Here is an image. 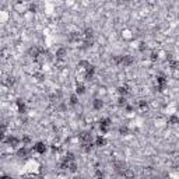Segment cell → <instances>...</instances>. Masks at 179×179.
Instances as JSON below:
<instances>
[{
    "mask_svg": "<svg viewBox=\"0 0 179 179\" xmlns=\"http://www.w3.org/2000/svg\"><path fill=\"white\" fill-rule=\"evenodd\" d=\"M116 63L118 65H122V66H124V67H128V66H130V65H133V62H134V59H133V56H130V55H123V56H118L116 59Z\"/></svg>",
    "mask_w": 179,
    "mask_h": 179,
    "instance_id": "cell-1",
    "label": "cell"
},
{
    "mask_svg": "<svg viewBox=\"0 0 179 179\" xmlns=\"http://www.w3.org/2000/svg\"><path fill=\"white\" fill-rule=\"evenodd\" d=\"M111 124H112V121H111L109 118H102L99 121V132L102 133V134H106V133L109 132Z\"/></svg>",
    "mask_w": 179,
    "mask_h": 179,
    "instance_id": "cell-2",
    "label": "cell"
},
{
    "mask_svg": "<svg viewBox=\"0 0 179 179\" xmlns=\"http://www.w3.org/2000/svg\"><path fill=\"white\" fill-rule=\"evenodd\" d=\"M3 143H6L7 146H10L11 148H15V147L20 146V143H21V140L18 139V137H15V136H8V137H6V139H3Z\"/></svg>",
    "mask_w": 179,
    "mask_h": 179,
    "instance_id": "cell-3",
    "label": "cell"
},
{
    "mask_svg": "<svg viewBox=\"0 0 179 179\" xmlns=\"http://www.w3.org/2000/svg\"><path fill=\"white\" fill-rule=\"evenodd\" d=\"M83 39H84L85 45H91L92 42H94V31H92V28H85L84 29Z\"/></svg>",
    "mask_w": 179,
    "mask_h": 179,
    "instance_id": "cell-4",
    "label": "cell"
},
{
    "mask_svg": "<svg viewBox=\"0 0 179 179\" xmlns=\"http://www.w3.org/2000/svg\"><path fill=\"white\" fill-rule=\"evenodd\" d=\"M167 85H168V80L165 78V76H157V91L162 92L167 88Z\"/></svg>",
    "mask_w": 179,
    "mask_h": 179,
    "instance_id": "cell-5",
    "label": "cell"
},
{
    "mask_svg": "<svg viewBox=\"0 0 179 179\" xmlns=\"http://www.w3.org/2000/svg\"><path fill=\"white\" fill-rule=\"evenodd\" d=\"M32 150L35 151L37 154H45L46 153V150H48V147H46V144H45L44 141H38V143L34 144Z\"/></svg>",
    "mask_w": 179,
    "mask_h": 179,
    "instance_id": "cell-6",
    "label": "cell"
},
{
    "mask_svg": "<svg viewBox=\"0 0 179 179\" xmlns=\"http://www.w3.org/2000/svg\"><path fill=\"white\" fill-rule=\"evenodd\" d=\"M42 49H41V48H38V46H32V48H29V51H28V55L31 56V58L32 59H35V60H37L38 58H39L41 55H42Z\"/></svg>",
    "mask_w": 179,
    "mask_h": 179,
    "instance_id": "cell-7",
    "label": "cell"
},
{
    "mask_svg": "<svg viewBox=\"0 0 179 179\" xmlns=\"http://www.w3.org/2000/svg\"><path fill=\"white\" fill-rule=\"evenodd\" d=\"M94 74H95V66H94V65H90V66L85 69V71H84V78L90 81V80L94 78Z\"/></svg>",
    "mask_w": 179,
    "mask_h": 179,
    "instance_id": "cell-8",
    "label": "cell"
},
{
    "mask_svg": "<svg viewBox=\"0 0 179 179\" xmlns=\"http://www.w3.org/2000/svg\"><path fill=\"white\" fill-rule=\"evenodd\" d=\"M81 38H83V34H81V32H77V31H76V32L69 34V37H67V41L73 44V42H78Z\"/></svg>",
    "mask_w": 179,
    "mask_h": 179,
    "instance_id": "cell-9",
    "label": "cell"
},
{
    "mask_svg": "<svg viewBox=\"0 0 179 179\" xmlns=\"http://www.w3.org/2000/svg\"><path fill=\"white\" fill-rule=\"evenodd\" d=\"M118 92H119V95L121 97H126V95L130 92V90H129V85L128 84H122L118 87Z\"/></svg>",
    "mask_w": 179,
    "mask_h": 179,
    "instance_id": "cell-10",
    "label": "cell"
},
{
    "mask_svg": "<svg viewBox=\"0 0 179 179\" xmlns=\"http://www.w3.org/2000/svg\"><path fill=\"white\" fill-rule=\"evenodd\" d=\"M122 176H123L124 179H133L136 176V172L133 171L132 168H126L123 172H122Z\"/></svg>",
    "mask_w": 179,
    "mask_h": 179,
    "instance_id": "cell-11",
    "label": "cell"
},
{
    "mask_svg": "<svg viewBox=\"0 0 179 179\" xmlns=\"http://www.w3.org/2000/svg\"><path fill=\"white\" fill-rule=\"evenodd\" d=\"M15 105H17V109H18V112L21 113V115L27 112V106H25V104H24L22 99H17V101H15Z\"/></svg>",
    "mask_w": 179,
    "mask_h": 179,
    "instance_id": "cell-12",
    "label": "cell"
},
{
    "mask_svg": "<svg viewBox=\"0 0 179 179\" xmlns=\"http://www.w3.org/2000/svg\"><path fill=\"white\" fill-rule=\"evenodd\" d=\"M63 162H65V161H63ZM65 164L67 165V171H69V172H71V174H76V172H77V162H76V160L70 161V162H65Z\"/></svg>",
    "mask_w": 179,
    "mask_h": 179,
    "instance_id": "cell-13",
    "label": "cell"
},
{
    "mask_svg": "<svg viewBox=\"0 0 179 179\" xmlns=\"http://www.w3.org/2000/svg\"><path fill=\"white\" fill-rule=\"evenodd\" d=\"M67 55V51H66V48H59L58 51H56L55 56L58 60H62V59H65V56Z\"/></svg>",
    "mask_w": 179,
    "mask_h": 179,
    "instance_id": "cell-14",
    "label": "cell"
},
{
    "mask_svg": "<svg viewBox=\"0 0 179 179\" xmlns=\"http://www.w3.org/2000/svg\"><path fill=\"white\" fill-rule=\"evenodd\" d=\"M104 106V101L101 98H95L94 101H92V108H94L95 111H101Z\"/></svg>",
    "mask_w": 179,
    "mask_h": 179,
    "instance_id": "cell-15",
    "label": "cell"
},
{
    "mask_svg": "<svg viewBox=\"0 0 179 179\" xmlns=\"http://www.w3.org/2000/svg\"><path fill=\"white\" fill-rule=\"evenodd\" d=\"M80 140L83 143H91V133L90 132H81L80 133Z\"/></svg>",
    "mask_w": 179,
    "mask_h": 179,
    "instance_id": "cell-16",
    "label": "cell"
},
{
    "mask_svg": "<svg viewBox=\"0 0 179 179\" xmlns=\"http://www.w3.org/2000/svg\"><path fill=\"white\" fill-rule=\"evenodd\" d=\"M95 146L97 147H105L106 146V139L104 136H98L97 139H95Z\"/></svg>",
    "mask_w": 179,
    "mask_h": 179,
    "instance_id": "cell-17",
    "label": "cell"
},
{
    "mask_svg": "<svg viewBox=\"0 0 179 179\" xmlns=\"http://www.w3.org/2000/svg\"><path fill=\"white\" fill-rule=\"evenodd\" d=\"M137 108H139L140 111H143V112H146V111H148V104H147V101H144V99H140L139 104H137Z\"/></svg>",
    "mask_w": 179,
    "mask_h": 179,
    "instance_id": "cell-18",
    "label": "cell"
},
{
    "mask_svg": "<svg viewBox=\"0 0 179 179\" xmlns=\"http://www.w3.org/2000/svg\"><path fill=\"white\" fill-rule=\"evenodd\" d=\"M27 155H28V150L25 148V146H22L21 148H18V150H17V157H20V158H25Z\"/></svg>",
    "mask_w": 179,
    "mask_h": 179,
    "instance_id": "cell-19",
    "label": "cell"
},
{
    "mask_svg": "<svg viewBox=\"0 0 179 179\" xmlns=\"http://www.w3.org/2000/svg\"><path fill=\"white\" fill-rule=\"evenodd\" d=\"M76 94H77V95L85 94V85L83 84V83H78V84L76 85Z\"/></svg>",
    "mask_w": 179,
    "mask_h": 179,
    "instance_id": "cell-20",
    "label": "cell"
},
{
    "mask_svg": "<svg viewBox=\"0 0 179 179\" xmlns=\"http://www.w3.org/2000/svg\"><path fill=\"white\" fill-rule=\"evenodd\" d=\"M92 144L91 143H83V144H81V150L84 151V153H90V151L92 150Z\"/></svg>",
    "mask_w": 179,
    "mask_h": 179,
    "instance_id": "cell-21",
    "label": "cell"
},
{
    "mask_svg": "<svg viewBox=\"0 0 179 179\" xmlns=\"http://www.w3.org/2000/svg\"><path fill=\"white\" fill-rule=\"evenodd\" d=\"M168 123L169 124H179V116L178 115H171L168 118Z\"/></svg>",
    "mask_w": 179,
    "mask_h": 179,
    "instance_id": "cell-22",
    "label": "cell"
},
{
    "mask_svg": "<svg viewBox=\"0 0 179 179\" xmlns=\"http://www.w3.org/2000/svg\"><path fill=\"white\" fill-rule=\"evenodd\" d=\"M90 66V62H87V60H80V62H78V65H77V67H78V69H83L85 71V69H87V67Z\"/></svg>",
    "mask_w": 179,
    "mask_h": 179,
    "instance_id": "cell-23",
    "label": "cell"
},
{
    "mask_svg": "<svg viewBox=\"0 0 179 179\" xmlns=\"http://www.w3.org/2000/svg\"><path fill=\"white\" fill-rule=\"evenodd\" d=\"M70 104H71V105H77V104H78V95H77L76 92L70 95Z\"/></svg>",
    "mask_w": 179,
    "mask_h": 179,
    "instance_id": "cell-24",
    "label": "cell"
},
{
    "mask_svg": "<svg viewBox=\"0 0 179 179\" xmlns=\"http://www.w3.org/2000/svg\"><path fill=\"white\" fill-rule=\"evenodd\" d=\"M118 105L119 106H126L128 105V99H126V97H119V98H118Z\"/></svg>",
    "mask_w": 179,
    "mask_h": 179,
    "instance_id": "cell-25",
    "label": "cell"
},
{
    "mask_svg": "<svg viewBox=\"0 0 179 179\" xmlns=\"http://www.w3.org/2000/svg\"><path fill=\"white\" fill-rule=\"evenodd\" d=\"M119 133H121V134H129V133H130V130H129V128L128 126H122L121 129H119Z\"/></svg>",
    "mask_w": 179,
    "mask_h": 179,
    "instance_id": "cell-26",
    "label": "cell"
},
{
    "mask_svg": "<svg viewBox=\"0 0 179 179\" xmlns=\"http://www.w3.org/2000/svg\"><path fill=\"white\" fill-rule=\"evenodd\" d=\"M21 141H22V146H27V144H29V143H31V139H29L28 136H24Z\"/></svg>",
    "mask_w": 179,
    "mask_h": 179,
    "instance_id": "cell-27",
    "label": "cell"
},
{
    "mask_svg": "<svg viewBox=\"0 0 179 179\" xmlns=\"http://www.w3.org/2000/svg\"><path fill=\"white\" fill-rule=\"evenodd\" d=\"M150 59H151V60H153V62H155V60H157V59H158V52H155V51H153V52H151V56H150Z\"/></svg>",
    "mask_w": 179,
    "mask_h": 179,
    "instance_id": "cell-28",
    "label": "cell"
},
{
    "mask_svg": "<svg viewBox=\"0 0 179 179\" xmlns=\"http://www.w3.org/2000/svg\"><path fill=\"white\" fill-rule=\"evenodd\" d=\"M146 48H147L146 42H140V46H139V51L140 52H144V51H146Z\"/></svg>",
    "mask_w": 179,
    "mask_h": 179,
    "instance_id": "cell-29",
    "label": "cell"
},
{
    "mask_svg": "<svg viewBox=\"0 0 179 179\" xmlns=\"http://www.w3.org/2000/svg\"><path fill=\"white\" fill-rule=\"evenodd\" d=\"M124 109H126V112H133V111H134V106H133V105H129V104H128V105L124 106Z\"/></svg>",
    "mask_w": 179,
    "mask_h": 179,
    "instance_id": "cell-30",
    "label": "cell"
},
{
    "mask_svg": "<svg viewBox=\"0 0 179 179\" xmlns=\"http://www.w3.org/2000/svg\"><path fill=\"white\" fill-rule=\"evenodd\" d=\"M95 176H97V179H104V172L102 171H97Z\"/></svg>",
    "mask_w": 179,
    "mask_h": 179,
    "instance_id": "cell-31",
    "label": "cell"
},
{
    "mask_svg": "<svg viewBox=\"0 0 179 179\" xmlns=\"http://www.w3.org/2000/svg\"><path fill=\"white\" fill-rule=\"evenodd\" d=\"M29 11H37V4H29Z\"/></svg>",
    "mask_w": 179,
    "mask_h": 179,
    "instance_id": "cell-32",
    "label": "cell"
},
{
    "mask_svg": "<svg viewBox=\"0 0 179 179\" xmlns=\"http://www.w3.org/2000/svg\"><path fill=\"white\" fill-rule=\"evenodd\" d=\"M0 179H13V178L8 176V175H2V176H0Z\"/></svg>",
    "mask_w": 179,
    "mask_h": 179,
    "instance_id": "cell-33",
    "label": "cell"
},
{
    "mask_svg": "<svg viewBox=\"0 0 179 179\" xmlns=\"http://www.w3.org/2000/svg\"><path fill=\"white\" fill-rule=\"evenodd\" d=\"M151 179H161V178H151Z\"/></svg>",
    "mask_w": 179,
    "mask_h": 179,
    "instance_id": "cell-34",
    "label": "cell"
},
{
    "mask_svg": "<svg viewBox=\"0 0 179 179\" xmlns=\"http://www.w3.org/2000/svg\"><path fill=\"white\" fill-rule=\"evenodd\" d=\"M178 18H179V13H178Z\"/></svg>",
    "mask_w": 179,
    "mask_h": 179,
    "instance_id": "cell-35",
    "label": "cell"
},
{
    "mask_svg": "<svg viewBox=\"0 0 179 179\" xmlns=\"http://www.w3.org/2000/svg\"><path fill=\"white\" fill-rule=\"evenodd\" d=\"M122 179H124V178H122Z\"/></svg>",
    "mask_w": 179,
    "mask_h": 179,
    "instance_id": "cell-36",
    "label": "cell"
}]
</instances>
